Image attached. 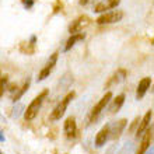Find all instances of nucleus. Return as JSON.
<instances>
[{
	"instance_id": "f8f14e48",
	"label": "nucleus",
	"mask_w": 154,
	"mask_h": 154,
	"mask_svg": "<svg viewBox=\"0 0 154 154\" xmlns=\"http://www.w3.org/2000/svg\"><path fill=\"white\" fill-rule=\"evenodd\" d=\"M65 133H66V136L69 139H72V137H74L76 136V132H77V125H76V119H74L73 116H70V118H67L66 119V122H65Z\"/></svg>"
},
{
	"instance_id": "a878e982",
	"label": "nucleus",
	"mask_w": 154,
	"mask_h": 154,
	"mask_svg": "<svg viewBox=\"0 0 154 154\" xmlns=\"http://www.w3.org/2000/svg\"><path fill=\"white\" fill-rule=\"evenodd\" d=\"M0 154H3V153H0Z\"/></svg>"
},
{
	"instance_id": "9d476101",
	"label": "nucleus",
	"mask_w": 154,
	"mask_h": 154,
	"mask_svg": "<svg viewBox=\"0 0 154 154\" xmlns=\"http://www.w3.org/2000/svg\"><path fill=\"white\" fill-rule=\"evenodd\" d=\"M87 24H88V17L81 16V17H79L77 20L73 21V24L69 27V31L73 34H79L83 31V27H85Z\"/></svg>"
},
{
	"instance_id": "4468645a",
	"label": "nucleus",
	"mask_w": 154,
	"mask_h": 154,
	"mask_svg": "<svg viewBox=\"0 0 154 154\" xmlns=\"http://www.w3.org/2000/svg\"><path fill=\"white\" fill-rule=\"evenodd\" d=\"M108 134H109V129H108V125H105L95 136V146L97 147H102L108 140Z\"/></svg>"
},
{
	"instance_id": "ddd939ff",
	"label": "nucleus",
	"mask_w": 154,
	"mask_h": 154,
	"mask_svg": "<svg viewBox=\"0 0 154 154\" xmlns=\"http://www.w3.org/2000/svg\"><path fill=\"white\" fill-rule=\"evenodd\" d=\"M126 76H128V73H126V70L123 69H119L116 72V73L114 74L112 77H109V80H108V83H106V88H109V87H112V85H116L119 84V83H122V81L126 79Z\"/></svg>"
},
{
	"instance_id": "a211bd4d",
	"label": "nucleus",
	"mask_w": 154,
	"mask_h": 154,
	"mask_svg": "<svg viewBox=\"0 0 154 154\" xmlns=\"http://www.w3.org/2000/svg\"><path fill=\"white\" fill-rule=\"evenodd\" d=\"M7 81H8V77H7V76H0V98L3 97L4 91H6V87H7Z\"/></svg>"
},
{
	"instance_id": "412c9836",
	"label": "nucleus",
	"mask_w": 154,
	"mask_h": 154,
	"mask_svg": "<svg viewBox=\"0 0 154 154\" xmlns=\"http://www.w3.org/2000/svg\"><path fill=\"white\" fill-rule=\"evenodd\" d=\"M6 88H8V93L10 94H13V95H14V94L17 93V84H10V85H7V87H6Z\"/></svg>"
},
{
	"instance_id": "4be33fe9",
	"label": "nucleus",
	"mask_w": 154,
	"mask_h": 154,
	"mask_svg": "<svg viewBox=\"0 0 154 154\" xmlns=\"http://www.w3.org/2000/svg\"><path fill=\"white\" fill-rule=\"evenodd\" d=\"M34 3H35V0H23V4H24L27 8H31L34 6Z\"/></svg>"
},
{
	"instance_id": "f257e3e1",
	"label": "nucleus",
	"mask_w": 154,
	"mask_h": 154,
	"mask_svg": "<svg viewBox=\"0 0 154 154\" xmlns=\"http://www.w3.org/2000/svg\"><path fill=\"white\" fill-rule=\"evenodd\" d=\"M48 93H49L48 90H44V91H42L38 97L34 98L32 102L27 106V111L24 112V116H25V119H27V121H32L34 118L38 115V112H39V109H41V106H42V104H44V100L48 97Z\"/></svg>"
},
{
	"instance_id": "aec40b11",
	"label": "nucleus",
	"mask_w": 154,
	"mask_h": 154,
	"mask_svg": "<svg viewBox=\"0 0 154 154\" xmlns=\"http://www.w3.org/2000/svg\"><path fill=\"white\" fill-rule=\"evenodd\" d=\"M132 151H133V144L132 143H125L118 154H132Z\"/></svg>"
},
{
	"instance_id": "393cba45",
	"label": "nucleus",
	"mask_w": 154,
	"mask_h": 154,
	"mask_svg": "<svg viewBox=\"0 0 154 154\" xmlns=\"http://www.w3.org/2000/svg\"><path fill=\"white\" fill-rule=\"evenodd\" d=\"M154 153V150H153V147H150V150H149V153L147 154H153Z\"/></svg>"
},
{
	"instance_id": "423d86ee",
	"label": "nucleus",
	"mask_w": 154,
	"mask_h": 154,
	"mask_svg": "<svg viewBox=\"0 0 154 154\" xmlns=\"http://www.w3.org/2000/svg\"><path fill=\"white\" fill-rule=\"evenodd\" d=\"M142 136H143V137H142V142H140V144H139L137 154H144L147 150H149L150 143H151V140H153V126L147 128Z\"/></svg>"
},
{
	"instance_id": "dca6fc26",
	"label": "nucleus",
	"mask_w": 154,
	"mask_h": 154,
	"mask_svg": "<svg viewBox=\"0 0 154 154\" xmlns=\"http://www.w3.org/2000/svg\"><path fill=\"white\" fill-rule=\"evenodd\" d=\"M85 38V35L83 32H79V34H73L72 37L67 39V42H66L65 45V52H67V51H70V49L73 48L74 45H76V42H79V41H83Z\"/></svg>"
},
{
	"instance_id": "39448f33",
	"label": "nucleus",
	"mask_w": 154,
	"mask_h": 154,
	"mask_svg": "<svg viewBox=\"0 0 154 154\" xmlns=\"http://www.w3.org/2000/svg\"><path fill=\"white\" fill-rule=\"evenodd\" d=\"M57 55H59L57 52H55V53H52V55H51L49 60L46 62V65L44 66V69L39 72V76H38V81L45 80L46 77H49V74L52 73L53 67H55V65H56V62H57Z\"/></svg>"
},
{
	"instance_id": "7ed1b4c3",
	"label": "nucleus",
	"mask_w": 154,
	"mask_h": 154,
	"mask_svg": "<svg viewBox=\"0 0 154 154\" xmlns=\"http://www.w3.org/2000/svg\"><path fill=\"white\" fill-rule=\"evenodd\" d=\"M123 18V11L121 10H115V11H105L102 16H100L97 18L98 24H114V23H118Z\"/></svg>"
},
{
	"instance_id": "6e6552de",
	"label": "nucleus",
	"mask_w": 154,
	"mask_h": 154,
	"mask_svg": "<svg viewBox=\"0 0 154 154\" xmlns=\"http://www.w3.org/2000/svg\"><path fill=\"white\" fill-rule=\"evenodd\" d=\"M121 3V0H102L94 7L95 13H105L106 10H112Z\"/></svg>"
},
{
	"instance_id": "0eeeda50",
	"label": "nucleus",
	"mask_w": 154,
	"mask_h": 154,
	"mask_svg": "<svg viewBox=\"0 0 154 154\" xmlns=\"http://www.w3.org/2000/svg\"><path fill=\"white\" fill-rule=\"evenodd\" d=\"M126 122H128L126 119H121V121L114 122V123L108 125V129H109L108 139H112V140H115V139L119 137V136H121V133L123 132V129H125Z\"/></svg>"
},
{
	"instance_id": "f03ea898",
	"label": "nucleus",
	"mask_w": 154,
	"mask_h": 154,
	"mask_svg": "<svg viewBox=\"0 0 154 154\" xmlns=\"http://www.w3.org/2000/svg\"><path fill=\"white\" fill-rule=\"evenodd\" d=\"M73 98H74V93L72 91V93L67 94V95H66V97L56 105V108L52 111V114H51V116H49L51 118V121H59V119L65 115L66 109H67V106H69V102L72 101Z\"/></svg>"
},
{
	"instance_id": "b1692460",
	"label": "nucleus",
	"mask_w": 154,
	"mask_h": 154,
	"mask_svg": "<svg viewBox=\"0 0 154 154\" xmlns=\"http://www.w3.org/2000/svg\"><path fill=\"white\" fill-rule=\"evenodd\" d=\"M0 142H4V136L2 134V132H0Z\"/></svg>"
},
{
	"instance_id": "20e7f679",
	"label": "nucleus",
	"mask_w": 154,
	"mask_h": 154,
	"mask_svg": "<svg viewBox=\"0 0 154 154\" xmlns=\"http://www.w3.org/2000/svg\"><path fill=\"white\" fill-rule=\"evenodd\" d=\"M111 98H112V93H109V91H108V93H105V95H104V97H102L101 100L97 102V105L93 108V111H91V115H90V116H91V121L97 119L98 115H100L102 111L105 109V106L109 104Z\"/></svg>"
},
{
	"instance_id": "9b49d317",
	"label": "nucleus",
	"mask_w": 154,
	"mask_h": 154,
	"mask_svg": "<svg viewBox=\"0 0 154 154\" xmlns=\"http://www.w3.org/2000/svg\"><path fill=\"white\" fill-rule=\"evenodd\" d=\"M151 118H153V111L150 109L144 115V118H143L142 121H139L140 123H139V128H137V130H136V136H137V137H140V136L144 133V130L149 128V125H150V122H151Z\"/></svg>"
},
{
	"instance_id": "1a4fd4ad",
	"label": "nucleus",
	"mask_w": 154,
	"mask_h": 154,
	"mask_svg": "<svg viewBox=\"0 0 154 154\" xmlns=\"http://www.w3.org/2000/svg\"><path fill=\"white\" fill-rule=\"evenodd\" d=\"M151 85V79L150 77H144L142 80L139 81V85H137V91H136V98L137 100H142L144 97V94L147 93V90L150 88Z\"/></svg>"
},
{
	"instance_id": "6ab92c4d",
	"label": "nucleus",
	"mask_w": 154,
	"mask_h": 154,
	"mask_svg": "<svg viewBox=\"0 0 154 154\" xmlns=\"http://www.w3.org/2000/svg\"><path fill=\"white\" fill-rule=\"evenodd\" d=\"M23 111H24V105H23V104H16V105H14V108H13L11 116L17 119V118H18L21 114H23Z\"/></svg>"
},
{
	"instance_id": "2eb2a0df",
	"label": "nucleus",
	"mask_w": 154,
	"mask_h": 154,
	"mask_svg": "<svg viewBox=\"0 0 154 154\" xmlns=\"http://www.w3.org/2000/svg\"><path fill=\"white\" fill-rule=\"evenodd\" d=\"M123 102H125V94H119V95H118L116 98H114V100H112V102H111L109 114H116L118 111L122 108Z\"/></svg>"
},
{
	"instance_id": "5701e85b",
	"label": "nucleus",
	"mask_w": 154,
	"mask_h": 154,
	"mask_svg": "<svg viewBox=\"0 0 154 154\" xmlns=\"http://www.w3.org/2000/svg\"><path fill=\"white\" fill-rule=\"evenodd\" d=\"M91 0H80V4L81 6H85V4H88Z\"/></svg>"
},
{
	"instance_id": "f3484780",
	"label": "nucleus",
	"mask_w": 154,
	"mask_h": 154,
	"mask_svg": "<svg viewBox=\"0 0 154 154\" xmlns=\"http://www.w3.org/2000/svg\"><path fill=\"white\" fill-rule=\"evenodd\" d=\"M29 83H31V80L28 79V80H27V81L24 83V85H23V87H21V88L18 90V91H17V93L14 94V95H13V101H14V102L18 101V100H20V98L23 97V95H24V93L27 91V90H28V87H29Z\"/></svg>"
}]
</instances>
